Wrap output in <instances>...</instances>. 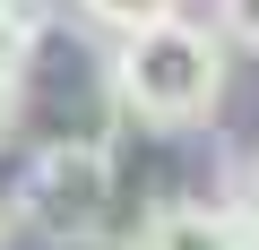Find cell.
I'll return each instance as SVG.
<instances>
[{"label": "cell", "instance_id": "cell-1", "mask_svg": "<svg viewBox=\"0 0 259 250\" xmlns=\"http://www.w3.org/2000/svg\"><path fill=\"white\" fill-rule=\"evenodd\" d=\"M225 95V43L190 18H156L139 35H121L112 52V104L147 130H199Z\"/></svg>", "mask_w": 259, "mask_h": 250}, {"label": "cell", "instance_id": "cell-2", "mask_svg": "<svg viewBox=\"0 0 259 250\" xmlns=\"http://www.w3.org/2000/svg\"><path fill=\"white\" fill-rule=\"evenodd\" d=\"M26 224L52 233V241H87L112 207V147L104 138H52L26 173Z\"/></svg>", "mask_w": 259, "mask_h": 250}, {"label": "cell", "instance_id": "cell-3", "mask_svg": "<svg viewBox=\"0 0 259 250\" xmlns=\"http://www.w3.org/2000/svg\"><path fill=\"white\" fill-rule=\"evenodd\" d=\"M139 250H250V241H242V224H233L225 207H207V198H173V207L147 216Z\"/></svg>", "mask_w": 259, "mask_h": 250}, {"label": "cell", "instance_id": "cell-4", "mask_svg": "<svg viewBox=\"0 0 259 250\" xmlns=\"http://www.w3.org/2000/svg\"><path fill=\"white\" fill-rule=\"evenodd\" d=\"M35 35H44V0H0V121H9V104H18Z\"/></svg>", "mask_w": 259, "mask_h": 250}, {"label": "cell", "instance_id": "cell-5", "mask_svg": "<svg viewBox=\"0 0 259 250\" xmlns=\"http://www.w3.org/2000/svg\"><path fill=\"white\" fill-rule=\"evenodd\" d=\"M78 9H87L104 35H139V26H156V18H173V0H78Z\"/></svg>", "mask_w": 259, "mask_h": 250}, {"label": "cell", "instance_id": "cell-6", "mask_svg": "<svg viewBox=\"0 0 259 250\" xmlns=\"http://www.w3.org/2000/svg\"><path fill=\"white\" fill-rule=\"evenodd\" d=\"M225 216H233V224H242V241L259 250V164H250V173L233 181V198H225Z\"/></svg>", "mask_w": 259, "mask_h": 250}, {"label": "cell", "instance_id": "cell-7", "mask_svg": "<svg viewBox=\"0 0 259 250\" xmlns=\"http://www.w3.org/2000/svg\"><path fill=\"white\" fill-rule=\"evenodd\" d=\"M216 18H225V35H233V43H250V52H259V0H216Z\"/></svg>", "mask_w": 259, "mask_h": 250}, {"label": "cell", "instance_id": "cell-8", "mask_svg": "<svg viewBox=\"0 0 259 250\" xmlns=\"http://www.w3.org/2000/svg\"><path fill=\"white\" fill-rule=\"evenodd\" d=\"M9 224H18V216H9V198H0V241H9Z\"/></svg>", "mask_w": 259, "mask_h": 250}]
</instances>
